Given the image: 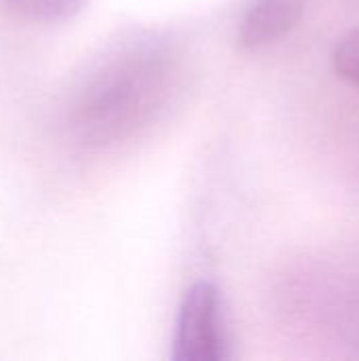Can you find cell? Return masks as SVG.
Instances as JSON below:
<instances>
[{
	"mask_svg": "<svg viewBox=\"0 0 359 361\" xmlns=\"http://www.w3.org/2000/svg\"><path fill=\"white\" fill-rule=\"evenodd\" d=\"M17 13L34 21H63L72 17L85 0H6Z\"/></svg>",
	"mask_w": 359,
	"mask_h": 361,
	"instance_id": "obj_4",
	"label": "cell"
},
{
	"mask_svg": "<svg viewBox=\"0 0 359 361\" xmlns=\"http://www.w3.org/2000/svg\"><path fill=\"white\" fill-rule=\"evenodd\" d=\"M229 357L220 292L212 283L193 286L180 307L176 361H222Z\"/></svg>",
	"mask_w": 359,
	"mask_h": 361,
	"instance_id": "obj_2",
	"label": "cell"
},
{
	"mask_svg": "<svg viewBox=\"0 0 359 361\" xmlns=\"http://www.w3.org/2000/svg\"><path fill=\"white\" fill-rule=\"evenodd\" d=\"M332 63L336 74L345 82L359 89V27L351 30L345 38H341V42L334 49Z\"/></svg>",
	"mask_w": 359,
	"mask_h": 361,
	"instance_id": "obj_5",
	"label": "cell"
},
{
	"mask_svg": "<svg viewBox=\"0 0 359 361\" xmlns=\"http://www.w3.org/2000/svg\"><path fill=\"white\" fill-rule=\"evenodd\" d=\"M305 0H254L239 25V44L256 51L281 40L296 27Z\"/></svg>",
	"mask_w": 359,
	"mask_h": 361,
	"instance_id": "obj_3",
	"label": "cell"
},
{
	"mask_svg": "<svg viewBox=\"0 0 359 361\" xmlns=\"http://www.w3.org/2000/svg\"><path fill=\"white\" fill-rule=\"evenodd\" d=\"M180 78L176 51L152 36L106 55L70 95L63 127L83 150L116 148L148 129L167 108Z\"/></svg>",
	"mask_w": 359,
	"mask_h": 361,
	"instance_id": "obj_1",
	"label": "cell"
}]
</instances>
